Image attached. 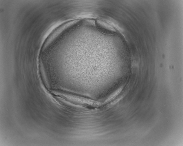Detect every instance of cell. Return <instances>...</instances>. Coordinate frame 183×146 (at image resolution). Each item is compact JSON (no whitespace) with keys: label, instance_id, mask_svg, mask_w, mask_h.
I'll use <instances>...</instances> for the list:
<instances>
[{"label":"cell","instance_id":"6da1fadb","mask_svg":"<svg viewBox=\"0 0 183 146\" xmlns=\"http://www.w3.org/2000/svg\"><path fill=\"white\" fill-rule=\"evenodd\" d=\"M96 25L100 30L105 34H112L115 32V30L113 27L102 21H97Z\"/></svg>","mask_w":183,"mask_h":146}]
</instances>
